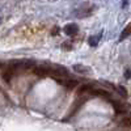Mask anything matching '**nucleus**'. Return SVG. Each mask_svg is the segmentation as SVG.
<instances>
[{
	"mask_svg": "<svg viewBox=\"0 0 131 131\" xmlns=\"http://www.w3.org/2000/svg\"><path fill=\"white\" fill-rule=\"evenodd\" d=\"M94 10V5L93 4H89V3H85L84 5H81L80 8H78L75 10V16L79 17V18H83V17H88L92 15V12Z\"/></svg>",
	"mask_w": 131,
	"mask_h": 131,
	"instance_id": "nucleus-1",
	"label": "nucleus"
},
{
	"mask_svg": "<svg viewBox=\"0 0 131 131\" xmlns=\"http://www.w3.org/2000/svg\"><path fill=\"white\" fill-rule=\"evenodd\" d=\"M34 75L39 76V78H46V76H51V66L50 64H41V66H34L33 68Z\"/></svg>",
	"mask_w": 131,
	"mask_h": 131,
	"instance_id": "nucleus-2",
	"label": "nucleus"
},
{
	"mask_svg": "<svg viewBox=\"0 0 131 131\" xmlns=\"http://www.w3.org/2000/svg\"><path fill=\"white\" fill-rule=\"evenodd\" d=\"M16 71H17V70L9 64V66H8V68H7V70H4V72H3V79H4V81L10 83V80H12V78L15 76Z\"/></svg>",
	"mask_w": 131,
	"mask_h": 131,
	"instance_id": "nucleus-3",
	"label": "nucleus"
},
{
	"mask_svg": "<svg viewBox=\"0 0 131 131\" xmlns=\"http://www.w3.org/2000/svg\"><path fill=\"white\" fill-rule=\"evenodd\" d=\"M93 85L91 84H83L79 86V89H78V96H83V94H93Z\"/></svg>",
	"mask_w": 131,
	"mask_h": 131,
	"instance_id": "nucleus-4",
	"label": "nucleus"
},
{
	"mask_svg": "<svg viewBox=\"0 0 131 131\" xmlns=\"http://www.w3.org/2000/svg\"><path fill=\"white\" fill-rule=\"evenodd\" d=\"M63 30H64V33H66L67 36H75L76 33L79 31V26L76 25V24H73V23H71V24L66 25Z\"/></svg>",
	"mask_w": 131,
	"mask_h": 131,
	"instance_id": "nucleus-5",
	"label": "nucleus"
},
{
	"mask_svg": "<svg viewBox=\"0 0 131 131\" xmlns=\"http://www.w3.org/2000/svg\"><path fill=\"white\" fill-rule=\"evenodd\" d=\"M73 71L76 73H80V75H88V73H91V68L86 67V66H84V64H75L73 66Z\"/></svg>",
	"mask_w": 131,
	"mask_h": 131,
	"instance_id": "nucleus-6",
	"label": "nucleus"
},
{
	"mask_svg": "<svg viewBox=\"0 0 131 131\" xmlns=\"http://www.w3.org/2000/svg\"><path fill=\"white\" fill-rule=\"evenodd\" d=\"M62 85H64V86H67L68 89H73L76 85H78V81L76 80H72V79H67V80H60L59 81Z\"/></svg>",
	"mask_w": 131,
	"mask_h": 131,
	"instance_id": "nucleus-7",
	"label": "nucleus"
},
{
	"mask_svg": "<svg viewBox=\"0 0 131 131\" xmlns=\"http://www.w3.org/2000/svg\"><path fill=\"white\" fill-rule=\"evenodd\" d=\"M93 94L101 97V98H106V100L110 98V93H109L107 91H104V89H94L93 91Z\"/></svg>",
	"mask_w": 131,
	"mask_h": 131,
	"instance_id": "nucleus-8",
	"label": "nucleus"
},
{
	"mask_svg": "<svg viewBox=\"0 0 131 131\" xmlns=\"http://www.w3.org/2000/svg\"><path fill=\"white\" fill-rule=\"evenodd\" d=\"M121 125L126 128H131V117H125L121 121Z\"/></svg>",
	"mask_w": 131,
	"mask_h": 131,
	"instance_id": "nucleus-9",
	"label": "nucleus"
},
{
	"mask_svg": "<svg viewBox=\"0 0 131 131\" xmlns=\"http://www.w3.org/2000/svg\"><path fill=\"white\" fill-rule=\"evenodd\" d=\"M113 107H114L115 113H123V112H125V107H123L121 104L115 102V101H113Z\"/></svg>",
	"mask_w": 131,
	"mask_h": 131,
	"instance_id": "nucleus-10",
	"label": "nucleus"
},
{
	"mask_svg": "<svg viewBox=\"0 0 131 131\" xmlns=\"http://www.w3.org/2000/svg\"><path fill=\"white\" fill-rule=\"evenodd\" d=\"M130 34H131V24H128V25L123 29L122 36H121V39H123L125 37H127V36H130Z\"/></svg>",
	"mask_w": 131,
	"mask_h": 131,
	"instance_id": "nucleus-11",
	"label": "nucleus"
},
{
	"mask_svg": "<svg viewBox=\"0 0 131 131\" xmlns=\"http://www.w3.org/2000/svg\"><path fill=\"white\" fill-rule=\"evenodd\" d=\"M101 37V34H98L97 37H91L89 38V45L91 46H94V45H97V41H98V38Z\"/></svg>",
	"mask_w": 131,
	"mask_h": 131,
	"instance_id": "nucleus-12",
	"label": "nucleus"
},
{
	"mask_svg": "<svg viewBox=\"0 0 131 131\" xmlns=\"http://www.w3.org/2000/svg\"><path fill=\"white\" fill-rule=\"evenodd\" d=\"M118 91L121 92V94H122L123 97H126V96H127V91L123 88V86H121V85H119V86H118Z\"/></svg>",
	"mask_w": 131,
	"mask_h": 131,
	"instance_id": "nucleus-13",
	"label": "nucleus"
}]
</instances>
